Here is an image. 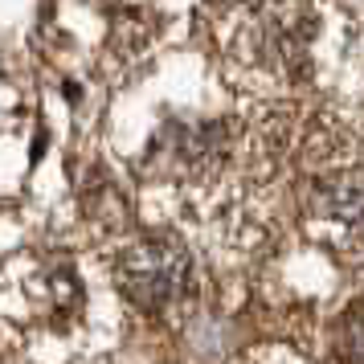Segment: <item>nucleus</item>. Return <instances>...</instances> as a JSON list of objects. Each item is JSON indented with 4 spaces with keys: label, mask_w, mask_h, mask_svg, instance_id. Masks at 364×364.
Segmentation results:
<instances>
[{
    "label": "nucleus",
    "mask_w": 364,
    "mask_h": 364,
    "mask_svg": "<svg viewBox=\"0 0 364 364\" xmlns=\"http://www.w3.org/2000/svg\"><path fill=\"white\" fill-rule=\"evenodd\" d=\"M119 287L144 311H160L172 299H181L193 282V262L168 237H139L119 254L115 262Z\"/></svg>",
    "instance_id": "1"
},
{
    "label": "nucleus",
    "mask_w": 364,
    "mask_h": 364,
    "mask_svg": "<svg viewBox=\"0 0 364 364\" xmlns=\"http://www.w3.org/2000/svg\"><path fill=\"white\" fill-rule=\"evenodd\" d=\"M303 209L315 225L348 242H364V164H336L315 172L303 193Z\"/></svg>",
    "instance_id": "2"
},
{
    "label": "nucleus",
    "mask_w": 364,
    "mask_h": 364,
    "mask_svg": "<svg viewBox=\"0 0 364 364\" xmlns=\"http://www.w3.org/2000/svg\"><path fill=\"white\" fill-rule=\"evenodd\" d=\"M336 352L352 364H364V299L348 303L336 319Z\"/></svg>",
    "instance_id": "3"
}]
</instances>
